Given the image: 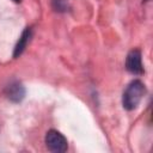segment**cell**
Masks as SVG:
<instances>
[{"mask_svg": "<svg viewBox=\"0 0 153 153\" xmlns=\"http://www.w3.org/2000/svg\"><path fill=\"white\" fill-rule=\"evenodd\" d=\"M146 93V86L141 80H133L123 92L122 104L126 110H134Z\"/></svg>", "mask_w": 153, "mask_h": 153, "instance_id": "obj_1", "label": "cell"}, {"mask_svg": "<svg viewBox=\"0 0 153 153\" xmlns=\"http://www.w3.org/2000/svg\"><path fill=\"white\" fill-rule=\"evenodd\" d=\"M45 146L50 152L54 153H62L68 148L67 139L55 129H50L45 134Z\"/></svg>", "mask_w": 153, "mask_h": 153, "instance_id": "obj_2", "label": "cell"}, {"mask_svg": "<svg viewBox=\"0 0 153 153\" xmlns=\"http://www.w3.org/2000/svg\"><path fill=\"white\" fill-rule=\"evenodd\" d=\"M126 68L129 73L141 75L143 74V65H142V56L139 49H133L128 53L126 59Z\"/></svg>", "mask_w": 153, "mask_h": 153, "instance_id": "obj_3", "label": "cell"}, {"mask_svg": "<svg viewBox=\"0 0 153 153\" xmlns=\"http://www.w3.org/2000/svg\"><path fill=\"white\" fill-rule=\"evenodd\" d=\"M5 94L11 102L19 103L25 97V88L19 81H12L6 86Z\"/></svg>", "mask_w": 153, "mask_h": 153, "instance_id": "obj_4", "label": "cell"}, {"mask_svg": "<svg viewBox=\"0 0 153 153\" xmlns=\"http://www.w3.org/2000/svg\"><path fill=\"white\" fill-rule=\"evenodd\" d=\"M31 35H32V31H31L30 27H26L23 31L22 36L19 37V39H18L16 47H14V51H13V56L14 57H18L19 55L23 54V51L25 50V48H26V45H27V43H29V41L31 38Z\"/></svg>", "mask_w": 153, "mask_h": 153, "instance_id": "obj_5", "label": "cell"}, {"mask_svg": "<svg viewBox=\"0 0 153 153\" xmlns=\"http://www.w3.org/2000/svg\"><path fill=\"white\" fill-rule=\"evenodd\" d=\"M51 7L56 12H67L69 8L68 0H51Z\"/></svg>", "mask_w": 153, "mask_h": 153, "instance_id": "obj_6", "label": "cell"}, {"mask_svg": "<svg viewBox=\"0 0 153 153\" xmlns=\"http://www.w3.org/2000/svg\"><path fill=\"white\" fill-rule=\"evenodd\" d=\"M13 1H14V2H20L22 0H13Z\"/></svg>", "mask_w": 153, "mask_h": 153, "instance_id": "obj_7", "label": "cell"}]
</instances>
